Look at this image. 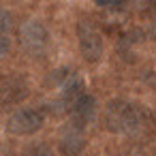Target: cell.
<instances>
[{"instance_id": "1", "label": "cell", "mask_w": 156, "mask_h": 156, "mask_svg": "<svg viewBox=\"0 0 156 156\" xmlns=\"http://www.w3.org/2000/svg\"><path fill=\"white\" fill-rule=\"evenodd\" d=\"M103 122L109 133L126 135V137L145 135L154 126V120L145 107H141L133 101H124V98H113L107 105Z\"/></svg>"}, {"instance_id": "2", "label": "cell", "mask_w": 156, "mask_h": 156, "mask_svg": "<svg viewBox=\"0 0 156 156\" xmlns=\"http://www.w3.org/2000/svg\"><path fill=\"white\" fill-rule=\"evenodd\" d=\"M77 41H79V51L86 62L96 64L103 58V51H105L103 34L90 20H81L77 24Z\"/></svg>"}, {"instance_id": "3", "label": "cell", "mask_w": 156, "mask_h": 156, "mask_svg": "<svg viewBox=\"0 0 156 156\" xmlns=\"http://www.w3.org/2000/svg\"><path fill=\"white\" fill-rule=\"evenodd\" d=\"M20 43L26 54L43 56L49 47V30L39 20H26L20 26Z\"/></svg>"}, {"instance_id": "4", "label": "cell", "mask_w": 156, "mask_h": 156, "mask_svg": "<svg viewBox=\"0 0 156 156\" xmlns=\"http://www.w3.org/2000/svg\"><path fill=\"white\" fill-rule=\"evenodd\" d=\"M45 122V113L41 109L34 107H26V109H17L9 115L7 120V130L11 135L17 137H26V135H34Z\"/></svg>"}, {"instance_id": "5", "label": "cell", "mask_w": 156, "mask_h": 156, "mask_svg": "<svg viewBox=\"0 0 156 156\" xmlns=\"http://www.w3.org/2000/svg\"><path fill=\"white\" fill-rule=\"evenodd\" d=\"M28 92H30V86L22 75L17 73L0 75V107H11L22 103L28 96Z\"/></svg>"}, {"instance_id": "6", "label": "cell", "mask_w": 156, "mask_h": 156, "mask_svg": "<svg viewBox=\"0 0 156 156\" xmlns=\"http://www.w3.org/2000/svg\"><path fill=\"white\" fill-rule=\"evenodd\" d=\"M58 145H60V154H62V156H81L83 150H86V135H83V128H79V126H75V124L64 126Z\"/></svg>"}, {"instance_id": "7", "label": "cell", "mask_w": 156, "mask_h": 156, "mask_svg": "<svg viewBox=\"0 0 156 156\" xmlns=\"http://www.w3.org/2000/svg\"><path fill=\"white\" fill-rule=\"evenodd\" d=\"M69 113H71V124L83 128L86 124L92 122V118H94V113H96V101H94V96L88 94V92L79 94L77 101L71 105Z\"/></svg>"}, {"instance_id": "8", "label": "cell", "mask_w": 156, "mask_h": 156, "mask_svg": "<svg viewBox=\"0 0 156 156\" xmlns=\"http://www.w3.org/2000/svg\"><path fill=\"white\" fill-rule=\"evenodd\" d=\"M24 156H54V150L47 143H37V145L28 147Z\"/></svg>"}, {"instance_id": "9", "label": "cell", "mask_w": 156, "mask_h": 156, "mask_svg": "<svg viewBox=\"0 0 156 156\" xmlns=\"http://www.w3.org/2000/svg\"><path fill=\"white\" fill-rule=\"evenodd\" d=\"M11 28H13V17H11V13L0 11V32H2V34H9Z\"/></svg>"}, {"instance_id": "10", "label": "cell", "mask_w": 156, "mask_h": 156, "mask_svg": "<svg viewBox=\"0 0 156 156\" xmlns=\"http://www.w3.org/2000/svg\"><path fill=\"white\" fill-rule=\"evenodd\" d=\"M94 2L98 7H103V9H120V7H124L128 2V0H94Z\"/></svg>"}, {"instance_id": "11", "label": "cell", "mask_w": 156, "mask_h": 156, "mask_svg": "<svg viewBox=\"0 0 156 156\" xmlns=\"http://www.w3.org/2000/svg\"><path fill=\"white\" fill-rule=\"evenodd\" d=\"M9 51H11V39H9V34L0 32V58H5Z\"/></svg>"}, {"instance_id": "12", "label": "cell", "mask_w": 156, "mask_h": 156, "mask_svg": "<svg viewBox=\"0 0 156 156\" xmlns=\"http://www.w3.org/2000/svg\"><path fill=\"white\" fill-rule=\"evenodd\" d=\"M152 13L156 15V0H152Z\"/></svg>"}]
</instances>
